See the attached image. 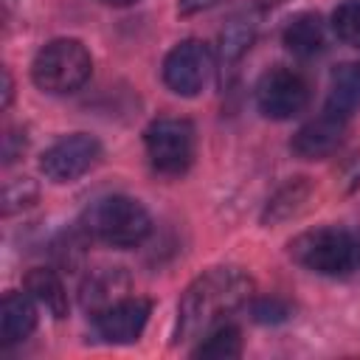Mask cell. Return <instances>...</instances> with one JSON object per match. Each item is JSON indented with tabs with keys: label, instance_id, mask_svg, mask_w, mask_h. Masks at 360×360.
I'll list each match as a JSON object with an SVG mask.
<instances>
[{
	"label": "cell",
	"instance_id": "cell-4",
	"mask_svg": "<svg viewBox=\"0 0 360 360\" xmlns=\"http://www.w3.org/2000/svg\"><path fill=\"white\" fill-rule=\"evenodd\" d=\"M354 239L343 228H312L290 242V256L318 276L349 273L354 264Z\"/></svg>",
	"mask_w": 360,
	"mask_h": 360
},
{
	"label": "cell",
	"instance_id": "cell-19",
	"mask_svg": "<svg viewBox=\"0 0 360 360\" xmlns=\"http://www.w3.org/2000/svg\"><path fill=\"white\" fill-rule=\"evenodd\" d=\"M250 37H253V22L250 20H233L222 31V56L236 59L239 53H245V48L250 45Z\"/></svg>",
	"mask_w": 360,
	"mask_h": 360
},
{
	"label": "cell",
	"instance_id": "cell-21",
	"mask_svg": "<svg viewBox=\"0 0 360 360\" xmlns=\"http://www.w3.org/2000/svg\"><path fill=\"white\" fill-rule=\"evenodd\" d=\"M34 197H37V186H34L28 177L14 180V183H8L6 191H3V211L11 214V211H17V208H22V205H31Z\"/></svg>",
	"mask_w": 360,
	"mask_h": 360
},
{
	"label": "cell",
	"instance_id": "cell-3",
	"mask_svg": "<svg viewBox=\"0 0 360 360\" xmlns=\"http://www.w3.org/2000/svg\"><path fill=\"white\" fill-rule=\"evenodd\" d=\"M90 70H93L90 51L79 39L62 37L39 48L31 65V79L39 90L51 96H68L76 93L90 79Z\"/></svg>",
	"mask_w": 360,
	"mask_h": 360
},
{
	"label": "cell",
	"instance_id": "cell-23",
	"mask_svg": "<svg viewBox=\"0 0 360 360\" xmlns=\"http://www.w3.org/2000/svg\"><path fill=\"white\" fill-rule=\"evenodd\" d=\"M11 93H14V84H11V73L3 70V107L11 104Z\"/></svg>",
	"mask_w": 360,
	"mask_h": 360
},
{
	"label": "cell",
	"instance_id": "cell-1",
	"mask_svg": "<svg viewBox=\"0 0 360 360\" xmlns=\"http://www.w3.org/2000/svg\"><path fill=\"white\" fill-rule=\"evenodd\" d=\"M253 295V281L239 267H211L194 278L177 304V340H197L217 329Z\"/></svg>",
	"mask_w": 360,
	"mask_h": 360
},
{
	"label": "cell",
	"instance_id": "cell-13",
	"mask_svg": "<svg viewBox=\"0 0 360 360\" xmlns=\"http://www.w3.org/2000/svg\"><path fill=\"white\" fill-rule=\"evenodd\" d=\"M323 110H329L340 118H349L352 112L360 110V62H346L332 70L329 96H326Z\"/></svg>",
	"mask_w": 360,
	"mask_h": 360
},
{
	"label": "cell",
	"instance_id": "cell-7",
	"mask_svg": "<svg viewBox=\"0 0 360 360\" xmlns=\"http://www.w3.org/2000/svg\"><path fill=\"white\" fill-rule=\"evenodd\" d=\"M101 158V143L87 132H73L51 143L39 158V172L53 183H73Z\"/></svg>",
	"mask_w": 360,
	"mask_h": 360
},
{
	"label": "cell",
	"instance_id": "cell-20",
	"mask_svg": "<svg viewBox=\"0 0 360 360\" xmlns=\"http://www.w3.org/2000/svg\"><path fill=\"white\" fill-rule=\"evenodd\" d=\"M250 315L256 323H284L292 315V307L281 298H256L250 304Z\"/></svg>",
	"mask_w": 360,
	"mask_h": 360
},
{
	"label": "cell",
	"instance_id": "cell-18",
	"mask_svg": "<svg viewBox=\"0 0 360 360\" xmlns=\"http://www.w3.org/2000/svg\"><path fill=\"white\" fill-rule=\"evenodd\" d=\"M307 200V186L304 183H290L284 186L267 205L264 219H287L290 214H295V205Z\"/></svg>",
	"mask_w": 360,
	"mask_h": 360
},
{
	"label": "cell",
	"instance_id": "cell-5",
	"mask_svg": "<svg viewBox=\"0 0 360 360\" xmlns=\"http://www.w3.org/2000/svg\"><path fill=\"white\" fill-rule=\"evenodd\" d=\"M149 166L163 177H180L194 160V127L186 118H158L143 132Z\"/></svg>",
	"mask_w": 360,
	"mask_h": 360
},
{
	"label": "cell",
	"instance_id": "cell-8",
	"mask_svg": "<svg viewBox=\"0 0 360 360\" xmlns=\"http://www.w3.org/2000/svg\"><path fill=\"white\" fill-rule=\"evenodd\" d=\"M211 79V51L200 39L177 42L163 59V82L177 96H197Z\"/></svg>",
	"mask_w": 360,
	"mask_h": 360
},
{
	"label": "cell",
	"instance_id": "cell-17",
	"mask_svg": "<svg viewBox=\"0 0 360 360\" xmlns=\"http://www.w3.org/2000/svg\"><path fill=\"white\" fill-rule=\"evenodd\" d=\"M332 28H335V34L343 42L360 48V3H343V6H338L335 14H332Z\"/></svg>",
	"mask_w": 360,
	"mask_h": 360
},
{
	"label": "cell",
	"instance_id": "cell-22",
	"mask_svg": "<svg viewBox=\"0 0 360 360\" xmlns=\"http://www.w3.org/2000/svg\"><path fill=\"white\" fill-rule=\"evenodd\" d=\"M25 149V138L17 132V129H8V135L3 138V163H11L22 155Z\"/></svg>",
	"mask_w": 360,
	"mask_h": 360
},
{
	"label": "cell",
	"instance_id": "cell-15",
	"mask_svg": "<svg viewBox=\"0 0 360 360\" xmlns=\"http://www.w3.org/2000/svg\"><path fill=\"white\" fill-rule=\"evenodd\" d=\"M127 292V278L121 276V270H101L96 276H90L82 287V304L84 309L101 312L110 304L121 301Z\"/></svg>",
	"mask_w": 360,
	"mask_h": 360
},
{
	"label": "cell",
	"instance_id": "cell-24",
	"mask_svg": "<svg viewBox=\"0 0 360 360\" xmlns=\"http://www.w3.org/2000/svg\"><path fill=\"white\" fill-rule=\"evenodd\" d=\"M107 6H132V3H138V0H104Z\"/></svg>",
	"mask_w": 360,
	"mask_h": 360
},
{
	"label": "cell",
	"instance_id": "cell-10",
	"mask_svg": "<svg viewBox=\"0 0 360 360\" xmlns=\"http://www.w3.org/2000/svg\"><path fill=\"white\" fill-rule=\"evenodd\" d=\"M343 129H346V118L323 110L318 118L307 121L295 138H292V152L304 160H318V158H326L332 155L340 141H343Z\"/></svg>",
	"mask_w": 360,
	"mask_h": 360
},
{
	"label": "cell",
	"instance_id": "cell-2",
	"mask_svg": "<svg viewBox=\"0 0 360 360\" xmlns=\"http://www.w3.org/2000/svg\"><path fill=\"white\" fill-rule=\"evenodd\" d=\"M152 228L149 211L124 194H110L96 200L84 214V231L112 248H135L146 239Z\"/></svg>",
	"mask_w": 360,
	"mask_h": 360
},
{
	"label": "cell",
	"instance_id": "cell-6",
	"mask_svg": "<svg viewBox=\"0 0 360 360\" xmlns=\"http://www.w3.org/2000/svg\"><path fill=\"white\" fill-rule=\"evenodd\" d=\"M309 101L307 79L292 68H270L256 82V107L264 118L287 121L298 115Z\"/></svg>",
	"mask_w": 360,
	"mask_h": 360
},
{
	"label": "cell",
	"instance_id": "cell-16",
	"mask_svg": "<svg viewBox=\"0 0 360 360\" xmlns=\"http://www.w3.org/2000/svg\"><path fill=\"white\" fill-rule=\"evenodd\" d=\"M239 354H242V335L231 323H219L217 329H211L205 340H200V346L194 349V357L202 360H231Z\"/></svg>",
	"mask_w": 360,
	"mask_h": 360
},
{
	"label": "cell",
	"instance_id": "cell-12",
	"mask_svg": "<svg viewBox=\"0 0 360 360\" xmlns=\"http://www.w3.org/2000/svg\"><path fill=\"white\" fill-rule=\"evenodd\" d=\"M284 45L298 59H312L326 48V25L318 14L301 11L284 25Z\"/></svg>",
	"mask_w": 360,
	"mask_h": 360
},
{
	"label": "cell",
	"instance_id": "cell-14",
	"mask_svg": "<svg viewBox=\"0 0 360 360\" xmlns=\"http://www.w3.org/2000/svg\"><path fill=\"white\" fill-rule=\"evenodd\" d=\"M25 292L39 304L45 307V312H51L53 318H65L70 304H68V290L62 284V278L48 270V267H34L28 276H25Z\"/></svg>",
	"mask_w": 360,
	"mask_h": 360
},
{
	"label": "cell",
	"instance_id": "cell-9",
	"mask_svg": "<svg viewBox=\"0 0 360 360\" xmlns=\"http://www.w3.org/2000/svg\"><path fill=\"white\" fill-rule=\"evenodd\" d=\"M152 312V301L141 295H124L107 309L96 312V332L107 343H132L141 338Z\"/></svg>",
	"mask_w": 360,
	"mask_h": 360
},
{
	"label": "cell",
	"instance_id": "cell-11",
	"mask_svg": "<svg viewBox=\"0 0 360 360\" xmlns=\"http://www.w3.org/2000/svg\"><path fill=\"white\" fill-rule=\"evenodd\" d=\"M37 301L28 292H6L0 301V343H22L37 326Z\"/></svg>",
	"mask_w": 360,
	"mask_h": 360
}]
</instances>
